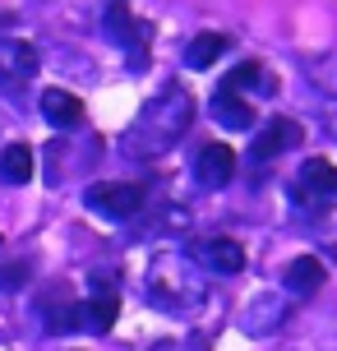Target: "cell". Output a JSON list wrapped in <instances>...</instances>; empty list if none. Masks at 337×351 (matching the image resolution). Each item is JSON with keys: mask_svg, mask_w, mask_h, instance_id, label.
Returning <instances> with one entry per match:
<instances>
[{"mask_svg": "<svg viewBox=\"0 0 337 351\" xmlns=\"http://www.w3.org/2000/svg\"><path fill=\"white\" fill-rule=\"evenodd\" d=\"M190 121H195V97H190V88L166 84L158 97L139 111V121L129 125L125 153H129V158H158L166 148H176V139L190 130Z\"/></svg>", "mask_w": 337, "mask_h": 351, "instance_id": "6da1fadb", "label": "cell"}, {"mask_svg": "<svg viewBox=\"0 0 337 351\" xmlns=\"http://www.w3.org/2000/svg\"><path fill=\"white\" fill-rule=\"evenodd\" d=\"M143 291H148V300H153L158 310L190 315V310H199L203 296H208V273H203L185 250H158L153 263H148Z\"/></svg>", "mask_w": 337, "mask_h": 351, "instance_id": "7a4b0ae2", "label": "cell"}, {"mask_svg": "<svg viewBox=\"0 0 337 351\" xmlns=\"http://www.w3.org/2000/svg\"><path fill=\"white\" fill-rule=\"evenodd\" d=\"M291 194H296V204H301L305 213H314V217H323V213L337 208V167L328 158H310L296 171V180H291Z\"/></svg>", "mask_w": 337, "mask_h": 351, "instance_id": "3957f363", "label": "cell"}, {"mask_svg": "<svg viewBox=\"0 0 337 351\" xmlns=\"http://www.w3.org/2000/svg\"><path fill=\"white\" fill-rule=\"evenodd\" d=\"M42 60H37V47L23 42V37H0V93L5 97H23L33 88Z\"/></svg>", "mask_w": 337, "mask_h": 351, "instance_id": "277c9868", "label": "cell"}, {"mask_svg": "<svg viewBox=\"0 0 337 351\" xmlns=\"http://www.w3.org/2000/svg\"><path fill=\"white\" fill-rule=\"evenodd\" d=\"M84 204L107 222H129L143 208V185L139 180H97V185H88Z\"/></svg>", "mask_w": 337, "mask_h": 351, "instance_id": "5b68a950", "label": "cell"}, {"mask_svg": "<svg viewBox=\"0 0 337 351\" xmlns=\"http://www.w3.org/2000/svg\"><path fill=\"white\" fill-rule=\"evenodd\" d=\"M190 259H195L203 273H217V278L245 273V245L231 241V236H208V241H199V245L190 250Z\"/></svg>", "mask_w": 337, "mask_h": 351, "instance_id": "8992f818", "label": "cell"}, {"mask_svg": "<svg viewBox=\"0 0 337 351\" xmlns=\"http://www.w3.org/2000/svg\"><path fill=\"white\" fill-rule=\"evenodd\" d=\"M195 176L203 190H222V185H231V176H236V153H231L222 139L203 143L195 158Z\"/></svg>", "mask_w": 337, "mask_h": 351, "instance_id": "52a82bcc", "label": "cell"}, {"mask_svg": "<svg viewBox=\"0 0 337 351\" xmlns=\"http://www.w3.org/2000/svg\"><path fill=\"white\" fill-rule=\"evenodd\" d=\"M213 121L222 125V130H249V125L259 121V111H254V102H249L245 93H236V88H217L213 93Z\"/></svg>", "mask_w": 337, "mask_h": 351, "instance_id": "ba28073f", "label": "cell"}, {"mask_svg": "<svg viewBox=\"0 0 337 351\" xmlns=\"http://www.w3.org/2000/svg\"><path fill=\"white\" fill-rule=\"evenodd\" d=\"M222 84L236 88V93H245L249 102H254V97H268V93L277 88V79H273V70H268L264 60H245V65H236Z\"/></svg>", "mask_w": 337, "mask_h": 351, "instance_id": "9c48e42d", "label": "cell"}, {"mask_svg": "<svg viewBox=\"0 0 337 351\" xmlns=\"http://www.w3.org/2000/svg\"><path fill=\"white\" fill-rule=\"evenodd\" d=\"M37 106H42L47 125H55V130H74V125L84 121V102H79L74 93H65V88H47Z\"/></svg>", "mask_w": 337, "mask_h": 351, "instance_id": "30bf717a", "label": "cell"}, {"mask_svg": "<svg viewBox=\"0 0 337 351\" xmlns=\"http://www.w3.org/2000/svg\"><path fill=\"white\" fill-rule=\"evenodd\" d=\"M296 139H301V125H296V121H273V125H264V130H259V139H254V148H249V153H254V162L282 158Z\"/></svg>", "mask_w": 337, "mask_h": 351, "instance_id": "8fae6325", "label": "cell"}, {"mask_svg": "<svg viewBox=\"0 0 337 351\" xmlns=\"http://www.w3.org/2000/svg\"><path fill=\"white\" fill-rule=\"evenodd\" d=\"M282 287L291 291V296H314V291L323 287V263L314 259V254L291 259V263H286V273H282Z\"/></svg>", "mask_w": 337, "mask_h": 351, "instance_id": "7c38bea8", "label": "cell"}, {"mask_svg": "<svg viewBox=\"0 0 337 351\" xmlns=\"http://www.w3.org/2000/svg\"><path fill=\"white\" fill-rule=\"evenodd\" d=\"M116 310H121L116 291H88V300H79V328L107 333L111 324H116Z\"/></svg>", "mask_w": 337, "mask_h": 351, "instance_id": "4fadbf2b", "label": "cell"}, {"mask_svg": "<svg viewBox=\"0 0 337 351\" xmlns=\"http://www.w3.org/2000/svg\"><path fill=\"white\" fill-rule=\"evenodd\" d=\"M37 171V158L28 143H5V153H0V176L10 180V185H28Z\"/></svg>", "mask_w": 337, "mask_h": 351, "instance_id": "5bb4252c", "label": "cell"}, {"mask_svg": "<svg viewBox=\"0 0 337 351\" xmlns=\"http://www.w3.org/2000/svg\"><path fill=\"white\" fill-rule=\"evenodd\" d=\"M227 47L231 42L222 33H199L195 42L185 47V65H190V70H208V65H217V60L227 56Z\"/></svg>", "mask_w": 337, "mask_h": 351, "instance_id": "9a60e30c", "label": "cell"}, {"mask_svg": "<svg viewBox=\"0 0 337 351\" xmlns=\"http://www.w3.org/2000/svg\"><path fill=\"white\" fill-rule=\"evenodd\" d=\"M333 134H337V121H333Z\"/></svg>", "mask_w": 337, "mask_h": 351, "instance_id": "2e32d148", "label": "cell"}]
</instances>
